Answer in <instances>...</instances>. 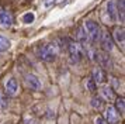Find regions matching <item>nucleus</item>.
Here are the masks:
<instances>
[{
	"mask_svg": "<svg viewBox=\"0 0 125 124\" xmlns=\"http://www.w3.org/2000/svg\"><path fill=\"white\" fill-rule=\"evenodd\" d=\"M58 54H59V45L56 42L42 45L40 48V51H38V56L45 62H53L56 59Z\"/></svg>",
	"mask_w": 125,
	"mask_h": 124,
	"instance_id": "1",
	"label": "nucleus"
},
{
	"mask_svg": "<svg viewBox=\"0 0 125 124\" xmlns=\"http://www.w3.org/2000/svg\"><path fill=\"white\" fill-rule=\"evenodd\" d=\"M68 51H69V55H70V59L74 63L80 62L84 56V47L79 44V42H69Z\"/></svg>",
	"mask_w": 125,
	"mask_h": 124,
	"instance_id": "2",
	"label": "nucleus"
},
{
	"mask_svg": "<svg viewBox=\"0 0 125 124\" xmlns=\"http://www.w3.org/2000/svg\"><path fill=\"white\" fill-rule=\"evenodd\" d=\"M84 30L87 33V37H89V41L91 42H97L100 41V37H101V30H100V25L94 21H86L84 23Z\"/></svg>",
	"mask_w": 125,
	"mask_h": 124,
	"instance_id": "3",
	"label": "nucleus"
},
{
	"mask_svg": "<svg viewBox=\"0 0 125 124\" xmlns=\"http://www.w3.org/2000/svg\"><path fill=\"white\" fill-rule=\"evenodd\" d=\"M96 62H98L100 68H104V69H111L113 68V59L108 52L105 51H101V52H97V59Z\"/></svg>",
	"mask_w": 125,
	"mask_h": 124,
	"instance_id": "4",
	"label": "nucleus"
},
{
	"mask_svg": "<svg viewBox=\"0 0 125 124\" xmlns=\"http://www.w3.org/2000/svg\"><path fill=\"white\" fill-rule=\"evenodd\" d=\"M91 75H93L91 79L96 82V85H103V83H105V80H107V73H105V71L100 66L94 68L93 72H91Z\"/></svg>",
	"mask_w": 125,
	"mask_h": 124,
	"instance_id": "5",
	"label": "nucleus"
},
{
	"mask_svg": "<svg viewBox=\"0 0 125 124\" xmlns=\"http://www.w3.org/2000/svg\"><path fill=\"white\" fill-rule=\"evenodd\" d=\"M104 118H105V121L108 124H115V123H118V120H119V113L115 110L114 106H108L105 109V117Z\"/></svg>",
	"mask_w": 125,
	"mask_h": 124,
	"instance_id": "6",
	"label": "nucleus"
},
{
	"mask_svg": "<svg viewBox=\"0 0 125 124\" xmlns=\"http://www.w3.org/2000/svg\"><path fill=\"white\" fill-rule=\"evenodd\" d=\"M25 85L28 86L31 90H40L41 89V80L35 75L32 73H28V75H25Z\"/></svg>",
	"mask_w": 125,
	"mask_h": 124,
	"instance_id": "7",
	"label": "nucleus"
},
{
	"mask_svg": "<svg viewBox=\"0 0 125 124\" xmlns=\"http://www.w3.org/2000/svg\"><path fill=\"white\" fill-rule=\"evenodd\" d=\"M100 42H101L103 51H105V52H110V51L114 48V41H113V38H111V35L107 34V33H101Z\"/></svg>",
	"mask_w": 125,
	"mask_h": 124,
	"instance_id": "8",
	"label": "nucleus"
},
{
	"mask_svg": "<svg viewBox=\"0 0 125 124\" xmlns=\"http://www.w3.org/2000/svg\"><path fill=\"white\" fill-rule=\"evenodd\" d=\"M4 93H6L7 96H16L18 93V83H17V80L16 79H9L6 82V86H4Z\"/></svg>",
	"mask_w": 125,
	"mask_h": 124,
	"instance_id": "9",
	"label": "nucleus"
},
{
	"mask_svg": "<svg viewBox=\"0 0 125 124\" xmlns=\"http://www.w3.org/2000/svg\"><path fill=\"white\" fill-rule=\"evenodd\" d=\"M76 39H77V42L82 44L83 47H86V44L89 42V37H87V33H86V30H84L83 25L77 27V30H76Z\"/></svg>",
	"mask_w": 125,
	"mask_h": 124,
	"instance_id": "10",
	"label": "nucleus"
},
{
	"mask_svg": "<svg viewBox=\"0 0 125 124\" xmlns=\"http://www.w3.org/2000/svg\"><path fill=\"white\" fill-rule=\"evenodd\" d=\"M107 13H108V18L111 21H117L118 20V17H117V3L115 1H108Z\"/></svg>",
	"mask_w": 125,
	"mask_h": 124,
	"instance_id": "11",
	"label": "nucleus"
},
{
	"mask_svg": "<svg viewBox=\"0 0 125 124\" xmlns=\"http://www.w3.org/2000/svg\"><path fill=\"white\" fill-rule=\"evenodd\" d=\"M100 93H101V99H105V100L111 101L115 99V95H114V90L110 87V86H103L100 89Z\"/></svg>",
	"mask_w": 125,
	"mask_h": 124,
	"instance_id": "12",
	"label": "nucleus"
},
{
	"mask_svg": "<svg viewBox=\"0 0 125 124\" xmlns=\"http://www.w3.org/2000/svg\"><path fill=\"white\" fill-rule=\"evenodd\" d=\"M114 38H115V41H117L121 47H124V44H125V31H124V28L122 27L117 28V30L114 31Z\"/></svg>",
	"mask_w": 125,
	"mask_h": 124,
	"instance_id": "13",
	"label": "nucleus"
},
{
	"mask_svg": "<svg viewBox=\"0 0 125 124\" xmlns=\"http://www.w3.org/2000/svg\"><path fill=\"white\" fill-rule=\"evenodd\" d=\"M117 17L121 23H124L125 20V3L124 0H119L117 3Z\"/></svg>",
	"mask_w": 125,
	"mask_h": 124,
	"instance_id": "14",
	"label": "nucleus"
},
{
	"mask_svg": "<svg viewBox=\"0 0 125 124\" xmlns=\"http://www.w3.org/2000/svg\"><path fill=\"white\" fill-rule=\"evenodd\" d=\"M0 21H1V24H4V25H10L13 23L11 14L7 13L6 10H0Z\"/></svg>",
	"mask_w": 125,
	"mask_h": 124,
	"instance_id": "15",
	"label": "nucleus"
},
{
	"mask_svg": "<svg viewBox=\"0 0 125 124\" xmlns=\"http://www.w3.org/2000/svg\"><path fill=\"white\" fill-rule=\"evenodd\" d=\"M10 47H11L10 39L6 38V37H3V35H0V52H6V51H9Z\"/></svg>",
	"mask_w": 125,
	"mask_h": 124,
	"instance_id": "16",
	"label": "nucleus"
},
{
	"mask_svg": "<svg viewBox=\"0 0 125 124\" xmlns=\"http://www.w3.org/2000/svg\"><path fill=\"white\" fill-rule=\"evenodd\" d=\"M114 107H115V110H117L121 116L124 114V112H125V99L122 97V96L118 97V99L115 100V106H114Z\"/></svg>",
	"mask_w": 125,
	"mask_h": 124,
	"instance_id": "17",
	"label": "nucleus"
},
{
	"mask_svg": "<svg viewBox=\"0 0 125 124\" xmlns=\"http://www.w3.org/2000/svg\"><path fill=\"white\" fill-rule=\"evenodd\" d=\"M90 104L94 110H101L103 107H104V101H103L101 97H93L90 101Z\"/></svg>",
	"mask_w": 125,
	"mask_h": 124,
	"instance_id": "18",
	"label": "nucleus"
},
{
	"mask_svg": "<svg viewBox=\"0 0 125 124\" xmlns=\"http://www.w3.org/2000/svg\"><path fill=\"white\" fill-rule=\"evenodd\" d=\"M9 106V96L6 93H0V110H4Z\"/></svg>",
	"mask_w": 125,
	"mask_h": 124,
	"instance_id": "19",
	"label": "nucleus"
},
{
	"mask_svg": "<svg viewBox=\"0 0 125 124\" xmlns=\"http://www.w3.org/2000/svg\"><path fill=\"white\" fill-rule=\"evenodd\" d=\"M84 85H86V87H87V90H89V92H96V89H97V85H96V82H94V80H93L91 78L86 79Z\"/></svg>",
	"mask_w": 125,
	"mask_h": 124,
	"instance_id": "20",
	"label": "nucleus"
},
{
	"mask_svg": "<svg viewBox=\"0 0 125 124\" xmlns=\"http://www.w3.org/2000/svg\"><path fill=\"white\" fill-rule=\"evenodd\" d=\"M35 20V16L32 14V13H25L23 16V21L25 23V24H30V23H32Z\"/></svg>",
	"mask_w": 125,
	"mask_h": 124,
	"instance_id": "21",
	"label": "nucleus"
},
{
	"mask_svg": "<svg viewBox=\"0 0 125 124\" xmlns=\"http://www.w3.org/2000/svg\"><path fill=\"white\" fill-rule=\"evenodd\" d=\"M55 1H56V0H42V4L45 6V7H51Z\"/></svg>",
	"mask_w": 125,
	"mask_h": 124,
	"instance_id": "22",
	"label": "nucleus"
},
{
	"mask_svg": "<svg viewBox=\"0 0 125 124\" xmlns=\"http://www.w3.org/2000/svg\"><path fill=\"white\" fill-rule=\"evenodd\" d=\"M96 124H108V123L105 121L104 117H100V116H98V117L96 118Z\"/></svg>",
	"mask_w": 125,
	"mask_h": 124,
	"instance_id": "23",
	"label": "nucleus"
},
{
	"mask_svg": "<svg viewBox=\"0 0 125 124\" xmlns=\"http://www.w3.org/2000/svg\"><path fill=\"white\" fill-rule=\"evenodd\" d=\"M25 124H38V121L34 120V118H27L25 120Z\"/></svg>",
	"mask_w": 125,
	"mask_h": 124,
	"instance_id": "24",
	"label": "nucleus"
}]
</instances>
